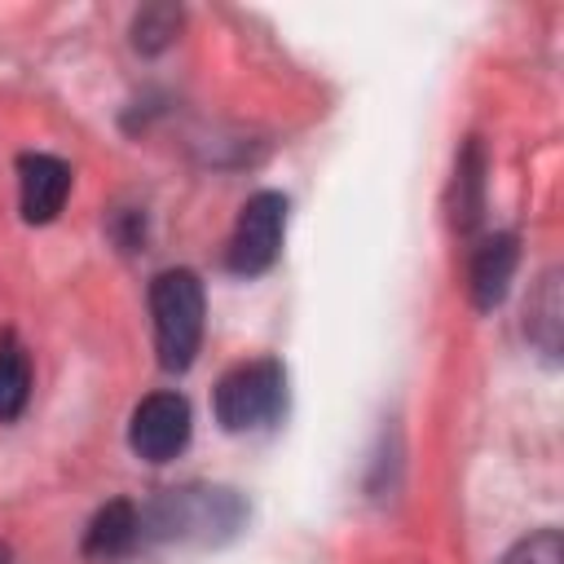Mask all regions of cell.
<instances>
[{
    "label": "cell",
    "mask_w": 564,
    "mask_h": 564,
    "mask_svg": "<svg viewBox=\"0 0 564 564\" xmlns=\"http://www.w3.org/2000/svg\"><path fill=\"white\" fill-rule=\"evenodd\" d=\"M176 22H181L176 9H141L137 22H132V44L145 48V53H159L163 44H172Z\"/></svg>",
    "instance_id": "12"
},
{
    "label": "cell",
    "mask_w": 564,
    "mask_h": 564,
    "mask_svg": "<svg viewBox=\"0 0 564 564\" xmlns=\"http://www.w3.org/2000/svg\"><path fill=\"white\" fill-rule=\"evenodd\" d=\"M70 194V167L53 154H22L18 159V203L26 225H48Z\"/></svg>",
    "instance_id": "6"
},
{
    "label": "cell",
    "mask_w": 564,
    "mask_h": 564,
    "mask_svg": "<svg viewBox=\"0 0 564 564\" xmlns=\"http://www.w3.org/2000/svg\"><path fill=\"white\" fill-rule=\"evenodd\" d=\"M560 313H564V304H560V273L551 269L542 282H538V291L529 295V339L546 352V357H555L560 352Z\"/></svg>",
    "instance_id": "9"
},
{
    "label": "cell",
    "mask_w": 564,
    "mask_h": 564,
    "mask_svg": "<svg viewBox=\"0 0 564 564\" xmlns=\"http://www.w3.org/2000/svg\"><path fill=\"white\" fill-rule=\"evenodd\" d=\"M150 317L163 370H189L203 339V282L189 269H167L150 282Z\"/></svg>",
    "instance_id": "1"
},
{
    "label": "cell",
    "mask_w": 564,
    "mask_h": 564,
    "mask_svg": "<svg viewBox=\"0 0 564 564\" xmlns=\"http://www.w3.org/2000/svg\"><path fill=\"white\" fill-rule=\"evenodd\" d=\"M498 564H564V538H560V529H538V533L520 538Z\"/></svg>",
    "instance_id": "11"
},
{
    "label": "cell",
    "mask_w": 564,
    "mask_h": 564,
    "mask_svg": "<svg viewBox=\"0 0 564 564\" xmlns=\"http://www.w3.org/2000/svg\"><path fill=\"white\" fill-rule=\"evenodd\" d=\"M480 167H485V163H480V145L471 141V145H467V154H463V163H458V176H463V185H467V189H476V185H480ZM458 212H463V216H458V225H463V229H471V225H476V216H480L471 198H463V207H458Z\"/></svg>",
    "instance_id": "13"
},
{
    "label": "cell",
    "mask_w": 564,
    "mask_h": 564,
    "mask_svg": "<svg viewBox=\"0 0 564 564\" xmlns=\"http://www.w3.org/2000/svg\"><path fill=\"white\" fill-rule=\"evenodd\" d=\"M242 524V502L229 489H167L141 511V538H225Z\"/></svg>",
    "instance_id": "3"
},
{
    "label": "cell",
    "mask_w": 564,
    "mask_h": 564,
    "mask_svg": "<svg viewBox=\"0 0 564 564\" xmlns=\"http://www.w3.org/2000/svg\"><path fill=\"white\" fill-rule=\"evenodd\" d=\"M282 234H286V198L278 189H260L242 203L229 247H225V264L238 278H260L264 269H273L278 251H282Z\"/></svg>",
    "instance_id": "4"
},
{
    "label": "cell",
    "mask_w": 564,
    "mask_h": 564,
    "mask_svg": "<svg viewBox=\"0 0 564 564\" xmlns=\"http://www.w3.org/2000/svg\"><path fill=\"white\" fill-rule=\"evenodd\" d=\"M137 542H141V511L128 498H115L93 516V524L84 533V555L88 560H119Z\"/></svg>",
    "instance_id": "8"
},
{
    "label": "cell",
    "mask_w": 564,
    "mask_h": 564,
    "mask_svg": "<svg viewBox=\"0 0 564 564\" xmlns=\"http://www.w3.org/2000/svg\"><path fill=\"white\" fill-rule=\"evenodd\" d=\"M0 564H4V560H0Z\"/></svg>",
    "instance_id": "14"
},
{
    "label": "cell",
    "mask_w": 564,
    "mask_h": 564,
    "mask_svg": "<svg viewBox=\"0 0 564 564\" xmlns=\"http://www.w3.org/2000/svg\"><path fill=\"white\" fill-rule=\"evenodd\" d=\"M516 260H520V247L511 234H494L485 238L476 251H471V269H467V286H471V304L480 313L498 308L507 286H511V273H516Z\"/></svg>",
    "instance_id": "7"
},
{
    "label": "cell",
    "mask_w": 564,
    "mask_h": 564,
    "mask_svg": "<svg viewBox=\"0 0 564 564\" xmlns=\"http://www.w3.org/2000/svg\"><path fill=\"white\" fill-rule=\"evenodd\" d=\"M212 410H216V423L225 432L269 427L286 410V370H282V361L256 357V361H242V366L225 370L216 392H212Z\"/></svg>",
    "instance_id": "2"
},
{
    "label": "cell",
    "mask_w": 564,
    "mask_h": 564,
    "mask_svg": "<svg viewBox=\"0 0 564 564\" xmlns=\"http://www.w3.org/2000/svg\"><path fill=\"white\" fill-rule=\"evenodd\" d=\"M31 397V361L13 335L0 339V423L18 419Z\"/></svg>",
    "instance_id": "10"
},
{
    "label": "cell",
    "mask_w": 564,
    "mask_h": 564,
    "mask_svg": "<svg viewBox=\"0 0 564 564\" xmlns=\"http://www.w3.org/2000/svg\"><path fill=\"white\" fill-rule=\"evenodd\" d=\"M128 445L145 463H167L189 445V401L181 392H150L128 423Z\"/></svg>",
    "instance_id": "5"
}]
</instances>
